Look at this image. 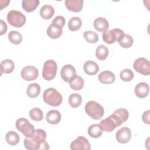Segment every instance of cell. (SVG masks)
<instances>
[{
	"instance_id": "cell-9",
	"label": "cell",
	"mask_w": 150,
	"mask_h": 150,
	"mask_svg": "<svg viewBox=\"0 0 150 150\" xmlns=\"http://www.w3.org/2000/svg\"><path fill=\"white\" fill-rule=\"evenodd\" d=\"M134 69L138 73L143 75L150 74V64L148 59L144 57H139L136 59L133 64Z\"/></svg>"
},
{
	"instance_id": "cell-22",
	"label": "cell",
	"mask_w": 150,
	"mask_h": 150,
	"mask_svg": "<svg viewBox=\"0 0 150 150\" xmlns=\"http://www.w3.org/2000/svg\"><path fill=\"white\" fill-rule=\"evenodd\" d=\"M54 13V9L50 5H44L40 9V15L44 19H50Z\"/></svg>"
},
{
	"instance_id": "cell-3",
	"label": "cell",
	"mask_w": 150,
	"mask_h": 150,
	"mask_svg": "<svg viewBox=\"0 0 150 150\" xmlns=\"http://www.w3.org/2000/svg\"><path fill=\"white\" fill-rule=\"evenodd\" d=\"M43 98L45 103L53 107L60 105L63 100L62 95L58 91L52 87L45 90L43 94Z\"/></svg>"
},
{
	"instance_id": "cell-37",
	"label": "cell",
	"mask_w": 150,
	"mask_h": 150,
	"mask_svg": "<svg viewBox=\"0 0 150 150\" xmlns=\"http://www.w3.org/2000/svg\"><path fill=\"white\" fill-rule=\"evenodd\" d=\"M149 110H146V111H144L142 116V121H144V122L147 124H150V121H149Z\"/></svg>"
},
{
	"instance_id": "cell-8",
	"label": "cell",
	"mask_w": 150,
	"mask_h": 150,
	"mask_svg": "<svg viewBox=\"0 0 150 150\" xmlns=\"http://www.w3.org/2000/svg\"><path fill=\"white\" fill-rule=\"evenodd\" d=\"M124 31L120 29H114L111 30H106L103 33V40L107 44H112L118 41L119 38L124 35Z\"/></svg>"
},
{
	"instance_id": "cell-25",
	"label": "cell",
	"mask_w": 150,
	"mask_h": 150,
	"mask_svg": "<svg viewBox=\"0 0 150 150\" xmlns=\"http://www.w3.org/2000/svg\"><path fill=\"white\" fill-rule=\"evenodd\" d=\"M87 131H88V135L91 137L97 138H99L102 135L103 130L102 129L100 124H94L91 125L88 128Z\"/></svg>"
},
{
	"instance_id": "cell-11",
	"label": "cell",
	"mask_w": 150,
	"mask_h": 150,
	"mask_svg": "<svg viewBox=\"0 0 150 150\" xmlns=\"http://www.w3.org/2000/svg\"><path fill=\"white\" fill-rule=\"evenodd\" d=\"M39 75L38 70L33 66H27L23 67L21 71L22 77L26 81L36 80Z\"/></svg>"
},
{
	"instance_id": "cell-19",
	"label": "cell",
	"mask_w": 150,
	"mask_h": 150,
	"mask_svg": "<svg viewBox=\"0 0 150 150\" xmlns=\"http://www.w3.org/2000/svg\"><path fill=\"white\" fill-rule=\"evenodd\" d=\"M94 28L98 32H104L107 30L109 24L107 20L103 17H98L94 21Z\"/></svg>"
},
{
	"instance_id": "cell-4",
	"label": "cell",
	"mask_w": 150,
	"mask_h": 150,
	"mask_svg": "<svg viewBox=\"0 0 150 150\" xmlns=\"http://www.w3.org/2000/svg\"><path fill=\"white\" fill-rule=\"evenodd\" d=\"M85 111L94 120L101 118L104 113L103 107L95 101H89L86 103Z\"/></svg>"
},
{
	"instance_id": "cell-28",
	"label": "cell",
	"mask_w": 150,
	"mask_h": 150,
	"mask_svg": "<svg viewBox=\"0 0 150 150\" xmlns=\"http://www.w3.org/2000/svg\"><path fill=\"white\" fill-rule=\"evenodd\" d=\"M108 53L109 52L108 47L103 45L98 46L96 50V56L100 60H105L107 57Z\"/></svg>"
},
{
	"instance_id": "cell-29",
	"label": "cell",
	"mask_w": 150,
	"mask_h": 150,
	"mask_svg": "<svg viewBox=\"0 0 150 150\" xmlns=\"http://www.w3.org/2000/svg\"><path fill=\"white\" fill-rule=\"evenodd\" d=\"M118 42L121 47L124 48H129L132 45L134 40L133 38L130 35L124 34L119 38Z\"/></svg>"
},
{
	"instance_id": "cell-30",
	"label": "cell",
	"mask_w": 150,
	"mask_h": 150,
	"mask_svg": "<svg viewBox=\"0 0 150 150\" xmlns=\"http://www.w3.org/2000/svg\"><path fill=\"white\" fill-rule=\"evenodd\" d=\"M82 102L81 96L78 93H72L69 97V103L73 108H77Z\"/></svg>"
},
{
	"instance_id": "cell-33",
	"label": "cell",
	"mask_w": 150,
	"mask_h": 150,
	"mask_svg": "<svg viewBox=\"0 0 150 150\" xmlns=\"http://www.w3.org/2000/svg\"><path fill=\"white\" fill-rule=\"evenodd\" d=\"M29 116L32 120L36 121H40L43 118L42 111L38 107L33 108L29 111Z\"/></svg>"
},
{
	"instance_id": "cell-5",
	"label": "cell",
	"mask_w": 150,
	"mask_h": 150,
	"mask_svg": "<svg viewBox=\"0 0 150 150\" xmlns=\"http://www.w3.org/2000/svg\"><path fill=\"white\" fill-rule=\"evenodd\" d=\"M7 21L11 25L16 28H21L26 22V16L19 11L11 10L8 13Z\"/></svg>"
},
{
	"instance_id": "cell-34",
	"label": "cell",
	"mask_w": 150,
	"mask_h": 150,
	"mask_svg": "<svg viewBox=\"0 0 150 150\" xmlns=\"http://www.w3.org/2000/svg\"><path fill=\"white\" fill-rule=\"evenodd\" d=\"M83 37L88 43H94L98 40V36L96 32L91 30H87L83 33Z\"/></svg>"
},
{
	"instance_id": "cell-24",
	"label": "cell",
	"mask_w": 150,
	"mask_h": 150,
	"mask_svg": "<svg viewBox=\"0 0 150 150\" xmlns=\"http://www.w3.org/2000/svg\"><path fill=\"white\" fill-rule=\"evenodd\" d=\"M40 92V87L36 83L30 84L26 89V94L30 98H35Z\"/></svg>"
},
{
	"instance_id": "cell-16",
	"label": "cell",
	"mask_w": 150,
	"mask_h": 150,
	"mask_svg": "<svg viewBox=\"0 0 150 150\" xmlns=\"http://www.w3.org/2000/svg\"><path fill=\"white\" fill-rule=\"evenodd\" d=\"M83 70L86 74L93 76L97 74L99 71V66L95 62L88 60L84 64Z\"/></svg>"
},
{
	"instance_id": "cell-21",
	"label": "cell",
	"mask_w": 150,
	"mask_h": 150,
	"mask_svg": "<svg viewBox=\"0 0 150 150\" xmlns=\"http://www.w3.org/2000/svg\"><path fill=\"white\" fill-rule=\"evenodd\" d=\"M1 75L2 73L9 74L12 73L15 68L14 62L11 59H5L1 62L0 64Z\"/></svg>"
},
{
	"instance_id": "cell-38",
	"label": "cell",
	"mask_w": 150,
	"mask_h": 150,
	"mask_svg": "<svg viewBox=\"0 0 150 150\" xmlns=\"http://www.w3.org/2000/svg\"><path fill=\"white\" fill-rule=\"evenodd\" d=\"M7 30V25L6 23L3 21L1 20V35H4Z\"/></svg>"
},
{
	"instance_id": "cell-32",
	"label": "cell",
	"mask_w": 150,
	"mask_h": 150,
	"mask_svg": "<svg viewBox=\"0 0 150 150\" xmlns=\"http://www.w3.org/2000/svg\"><path fill=\"white\" fill-rule=\"evenodd\" d=\"M8 39L11 43L15 45H19L22 40V35L18 31L12 30L8 33Z\"/></svg>"
},
{
	"instance_id": "cell-1",
	"label": "cell",
	"mask_w": 150,
	"mask_h": 150,
	"mask_svg": "<svg viewBox=\"0 0 150 150\" xmlns=\"http://www.w3.org/2000/svg\"><path fill=\"white\" fill-rule=\"evenodd\" d=\"M129 117V112L125 108L116 110L111 115L100 121V125L103 131L111 132L116 127L120 126L126 121Z\"/></svg>"
},
{
	"instance_id": "cell-35",
	"label": "cell",
	"mask_w": 150,
	"mask_h": 150,
	"mask_svg": "<svg viewBox=\"0 0 150 150\" xmlns=\"http://www.w3.org/2000/svg\"><path fill=\"white\" fill-rule=\"evenodd\" d=\"M120 78L124 81H131L134 76V74L132 70L129 69H125L120 72Z\"/></svg>"
},
{
	"instance_id": "cell-17",
	"label": "cell",
	"mask_w": 150,
	"mask_h": 150,
	"mask_svg": "<svg viewBox=\"0 0 150 150\" xmlns=\"http://www.w3.org/2000/svg\"><path fill=\"white\" fill-rule=\"evenodd\" d=\"M99 81L103 84H111L115 81V76L114 74L110 71L105 70L101 72L98 75Z\"/></svg>"
},
{
	"instance_id": "cell-10",
	"label": "cell",
	"mask_w": 150,
	"mask_h": 150,
	"mask_svg": "<svg viewBox=\"0 0 150 150\" xmlns=\"http://www.w3.org/2000/svg\"><path fill=\"white\" fill-rule=\"evenodd\" d=\"M71 150H90L91 145L87 139L83 136L78 137L70 144Z\"/></svg>"
},
{
	"instance_id": "cell-7",
	"label": "cell",
	"mask_w": 150,
	"mask_h": 150,
	"mask_svg": "<svg viewBox=\"0 0 150 150\" xmlns=\"http://www.w3.org/2000/svg\"><path fill=\"white\" fill-rule=\"evenodd\" d=\"M15 125L17 129L22 132L26 137H30L35 132L34 126L24 118H21L16 121Z\"/></svg>"
},
{
	"instance_id": "cell-18",
	"label": "cell",
	"mask_w": 150,
	"mask_h": 150,
	"mask_svg": "<svg viewBox=\"0 0 150 150\" xmlns=\"http://www.w3.org/2000/svg\"><path fill=\"white\" fill-rule=\"evenodd\" d=\"M47 122L50 124H57L61 120V114L56 110H51L46 115Z\"/></svg>"
},
{
	"instance_id": "cell-12",
	"label": "cell",
	"mask_w": 150,
	"mask_h": 150,
	"mask_svg": "<svg viewBox=\"0 0 150 150\" xmlns=\"http://www.w3.org/2000/svg\"><path fill=\"white\" fill-rule=\"evenodd\" d=\"M60 75L64 81L69 83L76 76V70L73 66L66 64L62 68Z\"/></svg>"
},
{
	"instance_id": "cell-23",
	"label": "cell",
	"mask_w": 150,
	"mask_h": 150,
	"mask_svg": "<svg viewBox=\"0 0 150 150\" xmlns=\"http://www.w3.org/2000/svg\"><path fill=\"white\" fill-rule=\"evenodd\" d=\"M39 3V0H23L22 1V7L25 11L31 12L36 9Z\"/></svg>"
},
{
	"instance_id": "cell-14",
	"label": "cell",
	"mask_w": 150,
	"mask_h": 150,
	"mask_svg": "<svg viewBox=\"0 0 150 150\" xmlns=\"http://www.w3.org/2000/svg\"><path fill=\"white\" fill-rule=\"evenodd\" d=\"M64 4L68 10L74 12H79L82 9L83 0H66Z\"/></svg>"
},
{
	"instance_id": "cell-27",
	"label": "cell",
	"mask_w": 150,
	"mask_h": 150,
	"mask_svg": "<svg viewBox=\"0 0 150 150\" xmlns=\"http://www.w3.org/2000/svg\"><path fill=\"white\" fill-rule=\"evenodd\" d=\"M5 139L8 144L12 146H14L18 144L20 140L19 135L16 132L13 131H9L6 133Z\"/></svg>"
},
{
	"instance_id": "cell-36",
	"label": "cell",
	"mask_w": 150,
	"mask_h": 150,
	"mask_svg": "<svg viewBox=\"0 0 150 150\" xmlns=\"http://www.w3.org/2000/svg\"><path fill=\"white\" fill-rule=\"evenodd\" d=\"M52 23L59 26L63 28L65 24V19L62 16H57L53 19Z\"/></svg>"
},
{
	"instance_id": "cell-15",
	"label": "cell",
	"mask_w": 150,
	"mask_h": 150,
	"mask_svg": "<svg viewBox=\"0 0 150 150\" xmlns=\"http://www.w3.org/2000/svg\"><path fill=\"white\" fill-rule=\"evenodd\" d=\"M149 87L147 83L144 82L139 83L135 87V95L141 98H145L148 95Z\"/></svg>"
},
{
	"instance_id": "cell-6",
	"label": "cell",
	"mask_w": 150,
	"mask_h": 150,
	"mask_svg": "<svg viewBox=\"0 0 150 150\" xmlns=\"http://www.w3.org/2000/svg\"><path fill=\"white\" fill-rule=\"evenodd\" d=\"M57 66L56 62L52 59L47 60L43 64L42 70L43 78L47 81L53 79L56 74Z\"/></svg>"
},
{
	"instance_id": "cell-13",
	"label": "cell",
	"mask_w": 150,
	"mask_h": 150,
	"mask_svg": "<svg viewBox=\"0 0 150 150\" xmlns=\"http://www.w3.org/2000/svg\"><path fill=\"white\" fill-rule=\"evenodd\" d=\"M131 131L127 127L120 129L116 133V139L121 144L128 143L131 138Z\"/></svg>"
},
{
	"instance_id": "cell-20",
	"label": "cell",
	"mask_w": 150,
	"mask_h": 150,
	"mask_svg": "<svg viewBox=\"0 0 150 150\" xmlns=\"http://www.w3.org/2000/svg\"><path fill=\"white\" fill-rule=\"evenodd\" d=\"M62 33V28L54 24H50L47 29V34L52 39L59 38Z\"/></svg>"
},
{
	"instance_id": "cell-26",
	"label": "cell",
	"mask_w": 150,
	"mask_h": 150,
	"mask_svg": "<svg viewBox=\"0 0 150 150\" xmlns=\"http://www.w3.org/2000/svg\"><path fill=\"white\" fill-rule=\"evenodd\" d=\"M69 84L71 89L74 90H80L84 86V80L81 77L76 75L69 82Z\"/></svg>"
},
{
	"instance_id": "cell-31",
	"label": "cell",
	"mask_w": 150,
	"mask_h": 150,
	"mask_svg": "<svg viewBox=\"0 0 150 150\" xmlns=\"http://www.w3.org/2000/svg\"><path fill=\"white\" fill-rule=\"evenodd\" d=\"M82 22L79 17L74 16L71 18L68 22V28L71 31L78 30L81 26Z\"/></svg>"
},
{
	"instance_id": "cell-2",
	"label": "cell",
	"mask_w": 150,
	"mask_h": 150,
	"mask_svg": "<svg viewBox=\"0 0 150 150\" xmlns=\"http://www.w3.org/2000/svg\"><path fill=\"white\" fill-rule=\"evenodd\" d=\"M46 134L42 129H36L30 137H26L23 144L25 147L29 150L49 149L48 143L45 141Z\"/></svg>"
}]
</instances>
